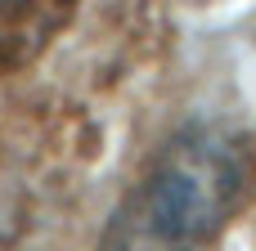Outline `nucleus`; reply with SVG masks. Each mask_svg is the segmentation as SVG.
Instances as JSON below:
<instances>
[{
	"label": "nucleus",
	"mask_w": 256,
	"mask_h": 251,
	"mask_svg": "<svg viewBox=\"0 0 256 251\" xmlns=\"http://www.w3.org/2000/svg\"><path fill=\"white\" fill-rule=\"evenodd\" d=\"M248 180L252 148L230 121H184L117 198L99 251H207L238 211Z\"/></svg>",
	"instance_id": "nucleus-1"
},
{
	"label": "nucleus",
	"mask_w": 256,
	"mask_h": 251,
	"mask_svg": "<svg viewBox=\"0 0 256 251\" xmlns=\"http://www.w3.org/2000/svg\"><path fill=\"white\" fill-rule=\"evenodd\" d=\"M54 0H0V54H14L18 40H32L45 18H50Z\"/></svg>",
	"instance_id": "nucleus-2"
}]
</instances>
